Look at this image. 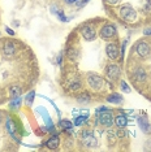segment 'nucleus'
Segmentation results:
<instances>
[{
  "label": "nucleus",
  "mask_w": 151,
  "mask_h": 152,
  "mask_svg": "<svg viewBox=\"0 0 151 152\" xmlns=\"http://www.w3.org/2000/svg\"><path fill=\"white\" fill-rule=\"evenodd\" d=\"M80 82H78V81H73V82H72V85L69 86V90H70V91H76V90H78V88H80Z\"/></svg>",
  "instance_id": "obj_25"
},
{
  "label": "nucleus",
  "mask_w": 151,
  "mask_h": 152,
  "mask_svg": "<svg viewBox=\"0 0 151 152\" xmlns=\"http://www.w3.org/2000/svg\"><path fill=\"white\" fill-rule=\"evenodd\" d=\"M143 34H145V35H151V27H150V29H145V30H143Z\"/></svg>",
  "instance_id": "obj_31"
},
{
  "label": "nucleus",
  "mask_w": 151,
  "mask_h": 152,
  "mask_svg": "<svg viewBox=\"0 0 151 152\" xmlns=\"http://www.w3.org/2000/svg\"><path fill=\"white\" fill-rule=\"evenodd\" d=\"M5 30H7V33H8V34H9V35H15V31H13V30H12V29H9V27H8V26H5Z\"/></svg>",
  "instance_id": "obj_29"
},
{
  "label": "nucleus",
  "mask_w": 151,
  "mask_h": 152,
  "mask_svg": "<svg viewBox=\"0 0 151 152\" xmlns=\"http://www.w3.org/2000/svg\"><path fill=\"white\" fill-rule=\"evenodd\" d=\"M78 0H65V3L67 4H73V3H77Z\"/></svg>",
  "instance_id": "obj_32"
},
{
  "label": "nucleus",
  "mask_w": 151,
  "mask_h": 152,
  "mask_svg": "<svg viewBox=\"0 0 151 152\" xmlns=\"http://www.w3.org/2000/svg\"><path fill=\"white\" fill-rule=\"evenodd\" d=\"M34 98H35V92L32 91L29 95L26 96V102H27V104L32 105V104H33V100H34Z\"/></svg>",
  "instance_id": "obj_24"
},
{
  "label": "nucleus",
  "mask_w": 151,
  "mask_h": 152,
  "mask_svg": "<svg viewBox=\"0 0 151 152\" xmlns=\"http://www.w3.org/2000/svg\"><path fill=\"white\" fill-rule=\"evenodd\" d=\"M107 102L115 103V104H119V103H122V96L119 95V94H111L107 98Z\"/></svg>",
  "instance_id": "obj_15"
},
{
  "label": "nucleus",
  "mask_w": 151,
  "mask_h": 152,
  "mask_svg": "<svg viewBox=\"0 0 151 152\" xmlns=\"http://www.w3.org/2000/svg\"><path fill=\"white\" fill-rule=\"evenodd\" d=\"M115 34H116V27L113 26V25H106L100 30L102 39H108V38H112Z\"/></svg>",
  "instance_id": "obj_6"
},
{
  "label": "nucleus",
  "mask_w": 151,
  "mask_h": 152,
  "mask_svg": "<svg viewBox=\"0 0 151 152\" xmlns=\"http://www.w3.org/2000/svg\"><path fill=\"white\" fill-rule=\"evenodd\" d=\"M106 52H107V56L109 58H112V60H115V58H117L120 56L119 47L116 46V44H113V43L107 44V47H106Z\"/></svg>",
  "instance_id": "obj_7"
},
{
  "label": "nucleus",
  "mask_w": 151,
  "mask_h": 152,
  "mask_svg": "<svg viewBox=\"0 0 151 152\" xmlns=\"http://www.w3.org/2000/svg\"><path fill=\"white\" fill-rule=\"evenodd\" d=\"M7 130H8L9 135H12V137L16 135V124H15V121H13L12 118L7 120Z\"/></svg>",
  "instance_id": "obj_12"
},
{
  "label": "nucleus",
  "mask_w": 151,
  "mask_h": 152,
  "mask_svg": "<svg viewBox=\"0 0 151 152\" xmlns=\"http://www.w3.org/2000/svg\"><path fill=\"white\" fill-rule=\"evenodd\" d=\"M134 78L138 79V81H141V82L146 81V73H145V70H143V69H137L136 73H134Z\"/></svg>",
  "instance_id": "obj_16"
},
{
  "label": "nucleus",
  "mask_w": 151,
  "mask_h": 152,
  "mask_svg": "<svg viewBox=\"0 0 151 152\" xmlns=\"http://www.w3.org/2000/svg\"><path fill=\"white\" fill-rule=\"evenodd\" d=\"M150 4H151V0H150Z\"/></svg>",
  "instance_id": "obj_34"
},
{
  "label": "nucleus",
  "mask_w": 151,
  "mask_h": 152,
  "mask_svg": "<svg viewBox=\"0 0 151 152\" xmlns=\"http://www.w3.org/2000/svg\"><path fill=\"white\" fill-rule=\"evenodd\" d=\"M138 125L141 129H142V131H145V133H147L150 129V124L146 117H138Z\"/></svg>",
  "instance_id": "obj_13"
},
{
  "label": "nucleus",
  "mask_w": 151,
  "mask_h": 152,
  "mask_svg": "<svg viewBox=\"0 0 151 152\" xmlns=\"http://www.w3.org/2000/svg\"><path fill=\"white\" fill-rule=\"evenodd\" d=\"M82 139H84V143L89 147H95L97 146V139L92 135L91 131H84L82 133Z\"/></svg>",
  "instance_id": "obj_5"
},
{
  "label": "nucleus",
  "mask_w": 151,
  "mask_h": 152,
  "mask_svg": "<svg viewBox=\"0 0 151 152\" xmlns=\"http://www.w3.org/2000/svg\"><path fill=\"white\" fill-rule=\"evenodd\" d=\"M126 43H128V42H126V40H125L124 43H122V48H121V55H122V56H124V53H125V47H126Z\"/></svg>",
  "instance_id": "obj_30"
},
{
  "label": "nucleus",
  "mask_w": 151,
  "mask_h": 152,
  "mask_svg": "<svg viewBox=\"0 0 151 152\" xmlns=\"http://www.w3.org/2000/svg\"><path fill=\"white\" fill-rule=\"evenodd\" d=\"M107 1L109 3V4H117L119 0H107Z\"/></svg>",
  "instance_id": "obj_33"
},
{
  "label": "nucleus",
  "mask_w": 151,
  "mask_h": 152,
  "mask_svg": "<svg viewBox=\"0 0 151 152\" xmlns=\"http://www.w3.org/2000/svg\"><path fill=\"white\" fill-rule=\"evenodd\" d=\"M76 56H77V52H76V50H74V48H70V51H69V57L72 58V60H74Z\"/></svg>",
  "instance_id": "obj_27"
},
{
  "label": "nucleus",
  "mask_w": 151,
  "mask_h": 152,
  "mask_svg": "<svg viewBox=\"0 0 151 152\" xmlns=\"http://www.w3.org/2000/svg\"><path fill=\"white\" fill-rule=\"evenodd\" d=\"M113 122H115L116 125H117V127H125L126 125H128V120H126V117H125V116H122V115L116 117Z\"/></svg>",
  "instance_id": "obj_14"
},
{
  "label": "nucleus",
  "mask_w": 151,
  "mask_h": 152,
  "mask_svg": "<svg viewBox=\"0 0 151 152\" xmlns=\"http://www.w3.org/2000/svg\"><path fill=\"white\" fill-rule=\"evenodd\" d=\"M106 110H108L107 107H100L99 109H97V116H99V115H100V113H103V112H106Z\"/></svg>",
  "instance_id": "obj_28"
},
{
  "label": "nucleus",
  "mask_w": 151,
  "mask_h": 152,
  "mask_svg": "<svg viewBox=\"0 0 151 152\" xmlns=\"http://www.w3.org/2000/svg\"><path fill=\"white\" fill-rule=\"evenodd\" d=\"M107 75L111 79H117L120 77V68L117 65H108L107 66Z\"/></svg>",
  "instance_id": "obj_9"
},
{
  "label": "nucleus",
  "mask_w": 151,
  "mask_h": 152,
  "mask_svg": "<svg viewBox=\"0 0 151 152\" xmlns=\"http://www.w3.org/2000/svg\"><path fill=\"white\" fill-rule=\"evenodd\" d=\"M52 12H55V13H56V15H57V17H59V18H60V21H63V22L68 21V18H67V17L64 16V13H63V12H57V11H56V7H55V9H52Z\"/></svg>",
  "instance_id": "obj_23"
},
{
  "label": "nucleus",
  "mask_w": 151,
  "mask_h": 152,
  "mask_svg": "<svg viewBox=\"0 0 151 152\" xmlns=\"http://www.w3.org/2000/svg\"><path fill=\"white\" fill-rule=\"evenodd\" d=\"M120 16H121V18L124 20V21L132 22V21H134V20H136L137 13H136V11L132 8V7L124 5L121 9H120Z\"/></svg>",
  "instance_id": "obj_1"
},
{
  "label": "nucleus",
  "mask_w": 151,
  "mask_h": 152,
  "mask_svg": "<svg viewBox=\"0 0 151 152\" xmlns=\"http://www.w3.org/2000/svg\"><path fill=\"white\" fill-rule=\"evenodd\" d=\"M137 53H138L141 57H149L150 53H151V48L147 43L139 42L137 44Z\"/></svg>",
  "instance_id": "obj_4"
},
{
  "label": "nucleus",
  "mask_w": 151,
  "mask_h": 152,
  "mask_svg": "<svg viewBox=\"0 0 151 152\" xmlns=\"http://www.w3.org/2000/svg\"><path fill=\"white\" fill-rule=\"evenodd\" d=\"M13 52H15V46H13V43L11 42H8V43H5V47H4V53L5 55H13Z\"/></svg>",
  "instance_id": "obj_18"
},
{
  "label": "nucleus",
  "mask_w": 151,
  "mask_h": 152,
  "mask_svg": "<svg viewBox=\"0 0 151 152\" xmlns=\"http://www.w3.org/2000/svg\"><path fill=\"white\" fill-rule=\"evenodd\" d=\"M60 125L64 127V129H67L68 131H72V124H70V121H68V120H61L60 121Z\"/></svg>",
  "instance_id": "obj_21"
},
{
  "label": "nucleus",
  "mask_w": 151,
  "mask_h": 152,
  "mask_svg": "<svg viewBox=\"0 0 151 152\" xmlns=\"http://www.w3.org/2000/svg\"><path fill=\"white\" fill-rule=\"evenodd\" d=\"M121 90H122L124 92H130V87H129L128 85H126V82H125V81H122V82H121Z\"/></svg>",
  "instance_id": "obj_26"
},
{
  "label": "nucleus",
  "mask_w": 151,
  "mask_h": 152,
  "mask_svg": "<svg viewBox=\"0 0 151 152\" xmlns=\"http://www.w3.org/2000/svg\"><path fill=\"white\" fill-rule=\"evenodd\" d=\"M37 110H39V112H40V115H42L43 118H46V124H47V126H48V129L54 130V127H52V121H51L50 116H48V113H47V110L44 109V108H42V107H39V108H38Z\"/></svg>",
  "instance_id": "obj_11"
},
{
  "label": "nucleus",
  "mask_w": 151,
  "mask_h": 152,
  "mask_svg": "<svg viewBox=\"0 0 151 152\" xmlns=\"http://www.w3.org/2000/svg\"><path fill=\"white\" fill-rule=\"evenodd\" d=\"M59 143H60L59 137H57V135H54L52 138H50V139L47 140L46 146L48 147L50 150H55V148H57V147H59Z\"/></svg>",
  "instance_id": "obj_10"
},
{
  "label": "nucleus",
  "mask_w": 151,
  "mask_h": 152,
  "mask_svg": "<svg viewBox=\"0 0 151 152\" xmlns=\"http://www.w3.org/2000/svg\"><path fill=\"white\" fill-rule=\"evenodd\" d=\"M78 102H81V103L90 102V95H89V94H82L81 96H78Z\"/></svg>",
  "instance_id": "obj_22"
},
{
  "label": "nucleus",
  "mask_w": 151,
  "mask_h": 152,
  "mask_svg": "<svg viewBox=\"0 0 151 152\" xmlns=\"http://www.w3.org/2000/svg\"><path fill=\"white\" fill-rule=\"evenodd\" d=\"M86 118H87V116H84V115L77 116V117H76V120H74V125L76 126H81L82 124L86 121Z\"/></svg>",
  "instance_id": "obj_19"
},
{
  "label": "nucleus",
  "mask_w": 151,
  "mask_h": 152,
  "mask_svg": "<svg viewBox=\"0 0 151 152\" xmlns=\"http://www.w3.org/2000/svg\"><path fill=\"white\" fill-rule=\"evenodd\" d=\"M9 94H11L12 98H17V96H20V94H21V88L18 86H12L9 88Z\"/></svg>",
  "instance_id": "obj_17"
},
{
  "label": "nucleus",
  "mask_w": 151,
  "mask_h": 152,
  "mask_svg": "<svg viewBox=\"0 0 151 152\" xmlns=\"http://www.w3.org/2000/svg\"><path fill=\"white\" fill-rule=\"evenodd\" d=\"M98 120H99V122L102 124V125H104V126H111L112 124H113V117H112V113L109 112V110H106V112H103L100 113V115L98 116Z\"/></svg>",
  "instance_id": "obj_3"
},
{
  "label": "nucleus",
  "mask_w": 151,
  "mask_h": 152,
  "mask_svg": "<svg viewBox=\"0 0 151 152\" xmlns=\"http://www.w3.org/2000/svg\"><path fill=\"white\" fill-rule=\"evenodd\" d=\"M81 34H82V37L85 38L86 40H89V42H91V40H94L95 39V30L92 29V27L90 26H85V27H82L81 29Z\"/></svg>",
  "instance_id": "obj_8"
},
{
  "label": "nucleus",
  "mask_w": 151,
  "mask_h": 152,
  "mask_svg": "<svg viewBox=\"0 0 151 152\" xmlns=\"http://www.w3.org/2000/svg\"><path fill=\"white\" fill-rule=\"evenodd\" d=\"M21 98L20 96H17V98H12V102H11V108H18L20 105H21Z\"/></svg>",
  "instance_id": "obj_20"
},
{
  "label": "nucleus",
  "mask_w": 151,
  "mask_h": 152,
  "mask_svg": "<svg viewBox=\"0 0 151 152\" xmlns=\"http://www.w3.org/2000/svg\"><path fill=\"white\" fill-rule=\"evenodd\" d=\"M87 81H89L90 87L92 90H95V91L100 90L102 86H103V79L99 77V75H97V74H90V75H89V78H87Z\"/></svg>",
  "instance_id": "obj_2"
}]
</instances>
